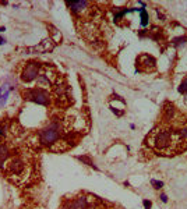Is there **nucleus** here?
<instances>
[{
  "mask_svg": "<svg viewBox=\"0 0 187 209\" xmlns=\"http://www.w3.org/2000/svg\"><path fill=\"white\" fill-rule=\"evenodd\" d=\"M180 135H181V138L187 142V127H184V128H181L180 130Z\"/></svg>",
  "mask_w": 187,
  "mask_h": 209,
  "instance_id": "nucleus-14",
  "label": "nucleus"
},
{
  "mask_svg": "<svg viewBox=\"0 0 187 209\" xmlns=\"http://www.w3.org/2000/svg\"><path fill=\"white\" fill-rule=\"evenodd\" d=\"M24 169H25V165L21 160V158H14L8 165V171L11 174H21L24 171Z\"/></svg>",
  "mask_w": 187,
  "mask_h": 209,
  "instance_id": "nucleus-5",
  "label": "nucleus"
},
{
  "mask_svg": "<svg viewBox=\"0 0 187 209\" xmlns=\"http://www.w3.org/2000/svg\"><path fill=\"white\" fill-rule=\"evenodd\" d=\"M156 13H158V17H159V20H162V21H165V20H166V17H165L163 14H161V11H159V10H156Z\"/></svg>",
  "mask_w": 187,
  "mask_h": 209,
  "instance_id": "nucleus-17",
  "label": "nucleus"
},
{
  "mask_svg": "<svg viewBox=\"0 0 187 209\" xmlns=\"http://www.w3.org/2000/svg\"><path fill=\"white\" fill-rule=\"evenodd\" d=\"M8 156H10L8 146H7L6 144H0V167L4 165V162L8 159Z\"/></svg>",
  "mask_w": 187,
  "mask_h": 209,
  "instance_id": "nucleus-8",
  "label": "nucleus"
},
{
  "mask_svg": "<svg viewBox=\"0 0 187 209\" xmlns=\"http://www.w3.org/2000/svg\"><path fill=\"white\" fill-rule=\"evenodd\" d=\"M140 13H141V25L145 27L148 24V13L145 11V8H141Z\"/></svg>",
  "mask_w": 187,
  "mask_h": 209,
  "instance_id": "nucleus-10",
  "label": "nucleus"
},
{
  "mask_svg": "<svg viewBox=\"0 0 187 209\" xmlns=\"http://www.w3.org/2000/svg\"><path fill=\"white\" fill-rule=\"evenodd\" d=\"M67 6L70 7L71 11H74V13H81V11H84L85 8L90 6V3H88V1H69Z\"/></svg>",
  "mask_w": 187,
  "mask_h": 209,
  "instance_id": "nucleus-7",
  "label": "nucleus"
},
{
  "mask_svg": "<svg viewBox=\"0 0 187 209\" xmlns=\"http://www.w3.org/2000/svg\"><path fill=\"white\" fill-rule=\"evenodd\" d=\"M179 92H180V94H186L187 92V78H184V80L181 81L180 87H179Z\"/></svg>",
  "mask_w": 187,
  "mask_h": 209,
  "instance_id": "nucleus-12",
  "label": "nucleus"
},
{
  "mask_svg": "<svg viewBox=\"0 0 187 209\" xmlns=\"http://www.w3.org/2000/svg\"><path fill=\"white\" fill-rule=\"evenodd\" d=\"M56 42H53L52 38H48L45 41H42L41 45H36V46H32V48H27L28 53H45V52H50L53 48H55Z\"/></svg>",
  "mask_w": 187,
  "mask_h": 209,
  "instance_id": "nucleus-4",
  "label": "nucleus"
},
{
  "mask_svg": "<svg viewBox=\"0 0 187 209\" xmlns=\"http://www.w3.org/2000/svg\"><path fill=\"white\" fill-rule=\"evenodd\" d=\"M22 96L25 101H31L35 102L38 105H43V106H48L50 103V96H49V92L45 91L42 88H29L22 92Z\"/></svg>",
  "mask_w": 187,
  "mask_h": 209,
  "instance_id": "nucleus-1",
  "label": "nucleus"
},
{
  "mask_svg": "<svg viewBox=\"0 0 187 209\" xmlns=\"http://www.w3.org/2000/svg\"><path fill=\"white\" fill-rule=\"evenodd\" d=\"M112 112L116 114V116H122V114H123V112H119L117 109H113V108H112Z\"/></svg>",
  "mask_w": 187,
  "mask_h": 209,
  "instance_id": "nucleus-19",
  "label": "nucleus"
},
{
  "mask_svg": "<svg viewBox=\"0 0 187 209\" xmlns=\"http://www.w3.org/2000/svg\"><path fill=\"white\" fill-rule=\"evenodd\" d=\"M60 137V126H59L56 121H52L49 126L43 128L41 133H39V138H41V142L45 144V145H50V144H55L56 141Z\"/></svg>",
  "mask_w": 187,
  "mask_h": 209,
  "instance_id": "nucleus-2",
  "label": "nucleus"
},
{
  "mask_svg": "<svg viewBox=\"0 0 187 209\" xmlns=\"http://www.w3.org/2000/svg\"><path fill=\"white\" fill-rule=\"evenodd\" d=\"M161 199H162V202H168V196H166V194H161Z\"/></svg>",
  "mask_w": 187,
  "mask_h": 209,
  "instance_id": "nucleus-18",
  "label": "nucleus"
},
{
  "mask_svg": "<svg viewBox=\"0 0 187 209\" xmlns=\"http://www.w3.org/2000/svg\"><path fill=\"white\" fill-rule=\"evenodd\" d=\"M142 66V67H145V69H154L155 66V59L154 57L148 56V55H141V56L137 59V66Z\"/></svg>",
  "mask_w": 187,
  "mask_h": 209,
  "instance_id": "nucleus-6",
  "label": "nucleus"
},
{
  "mask_svg": "<svg viewBox=\"0 0 187 209\" xmlns=\"http://www.w3.org/2000/svg\"><path fill=\"white\" fill-rule=\"evenodd\" d=\"M36 77H39V63L31 62L24 67L22 73H21V80L24 82H31Z\"/></svg>",
  "mask_w": 187,
  "mask_h": 209,
  "instance_id": "nucleus-3",
  "label": "nucleus"
},
{
  "mask_svg": "<svg viewBox=\"0 0 187 209\" xmlns=\"http://www.w3.org/2000/svg\"><path fill=\"white\" fill-rule=\"evenodd\" d=\"M71 202H73L74 209H87V198L85 196H80V198L71 201Z\"/></svg>",
  "mask_w": 187,
  "mask_h": 209,
  "instance_id": "nucleus-9",
  "label": "nucleus"
},
{
  "mask_svg": "<svg viewBox=\"0 0 187 209\" xmlns=\"http://www.w3.org/2000/svg\"><path fill=\"white\" fill-rule=\"evenodd\" d=\"M77 159H78V160H81V162H85L88 166H91V167H94V169H97V170H98V167L94 165L92 162H91L90 158H87V156H77Z\"/></svg>",
  "mask_w": 187,
  "mask_h": 209,
  "instance_id": "nucleus-11",
  "label": "nucleus"
},
{
  "mask_svg": "<svg viewBox=\"0 0 187 209\" xmlns=\"http://www.w3.org/2000/svg\"><path fill=\"white\" fill-rule=\"evenodd\" d=\"M151 184L154 185V188H156V190H161L162 187H163V183H162V181H158V180H155V178L151 180Z\"/></svg>",
  "mask_w": 187,
  "mask_h": 209,
  "instance_id": "nucleus-13",
  "label": "nucleus"
},
{
  "mask_svg": "<svg viewBox=\"0 0 187 209\" xmlns=\"http://www.w3.org/2000/svg\"><path fill=\"white\" fill-rule=\"evenodd\" d=\"M142 205H144L145 209H151V205H152V203H151V201H148V199H144V201H142Z\"/></svg>",
  "mask_w": 187,
  "mask_h": 209,
  "instance_id": "nucleus-15",
  "label": "nucleus"
},
{
  "mask_svg": "<svg viewBox=\"0 0 187 209\" xmlns=\"http://www.w3.org/2000/svg\"><path fill=\"white\" fill-rule=\"evenodd\" d=\"M186 95H187V92H186Z\"/></svg>",
  "mask_w": 187,
  "mask_h": 209,
  "instance_id": "nucleus-20",
  "label": "nucleus"
},
{
  "mask_svg": "<svg viewBox=\"0 0 187 209\" xmlns=\"http://www.w3.org/2000/svg\"><path fill=\"white\" fill-rule=\"evenodd\" d=\"M184 41H186V38H176V39H173V43L177 45V43H181V42H184Z\"/></svg>",
  "mask_w": 187,
  "mask_h": 209,
  "instance_id": "nucleus-16",
  "label": "nucleus"
}]
</instances>
